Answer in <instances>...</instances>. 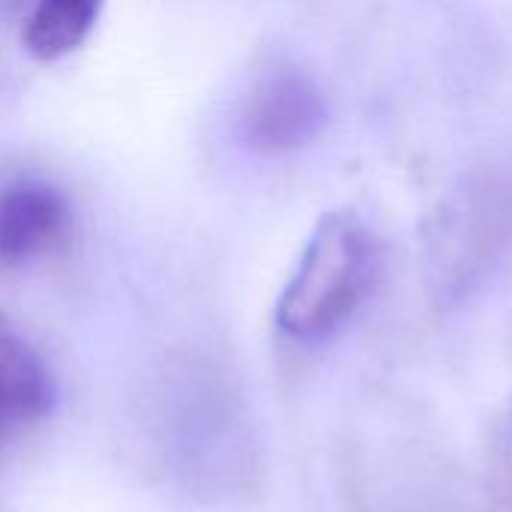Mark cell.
Returning <instances> with one entry per match:
<instances>
[{
  "label": "cell",
  "instance_id": "cell-1",
  "mask_svg": "<svg viewBox=\"0 0 512 512\" xmlns=\"http://www.w3.org/2000/svg\"><path fill=\"white\" fill-rule=\"evenodd\" d=\"M381 243L351 210L321 216L276 300V327L303 345L333 339L381 276Z\"/></svg>",
  "mask_w": 512,
  "mask_h": 512
},
{
  "label": "cell",
  "instance_id": "cell-2",
  "mask_svg": "<svg viewBox=\"0 0 512 512\" xmlns=\"http://www.w3.org/2000/svg\"><path fill=\"white\" fill-rule=\"evenodd\" d=\"M512 243V171L483 165L468 171L423 225V261L444 303L468 297Z\"/></svg>",
  "mask_w": 512,
  "mask_h": 512
},
{
  "label": "cell",
  "instance_id": "cell-3",
  "mask_svg": "<svg viewBox=\"0 0 512 512\" xmlns=\"http://www.w3.org/2000/svg\"><path fill=\"white\" fill-rule=\"evenodd\" d=\"M327 123V99L318 81L294 63L267 69L246 105H243V138L264 153H288L318 138Z\"/></svg>",
  "mask_w": 512,
  "mask_h": 512
},
{
  "label": "cell",
  "instance_id": "cell-4",
  "mask_svg": "<svg viewBox=\"0 0 512 512\" xmlns=\"http://www.w3.org/2000/svg\"><path fill=\"white\" fill-rule=\"evenodd\" d=\"M72 210L66 195L45 180H15L0 189V264L18 267L51 246L69 228Z\"/></svg>",
  "mask_w": 512,
  "mask_h": 512
},
{
  "label": "cell",
  "instance_id": "cell-5",
  "mask_svg": "<svg viewBox=\"0 0 512 512\" xmlns=\"http://www.w3.org/2000/svg\"><path fill=\"white\" fill-rule=\"evenodd\" d=\"M54 405V381L39 351L0 315V417L36 420Z\"/></svg>",
  "mask_w": 512,
  "mask_h": 512
},
{
  "label": "cell",
  "instance_id": "cell-6",
  "mask_svg": "<svg viewBox=\"0 0 512 512\" xmlns=\"http://www.w3.org/2000/svg\"><path fill=\"white\" fill-rule=\"evenodd\" d=\"M105 0H36L21 42L39 63H54L87 42Z\"/></svg>",
  "mask_w": 512,
  "mask_h": 512
},
{
  "label": "cell",
  "instance_id": "cell-7",
  "mask_svg": "<svg viewBox=\"0 0 512 512\" xmlns=\"http://www.w3.org/2000/svg\"><path fill=\"white\" fill-rule=\"evenodd\" d=\"M3 423H9V420H3V417H0V438H3Z\"/></svg>",
  "mask_w": 512,
  "mask_h": 512
}]
</instances>
